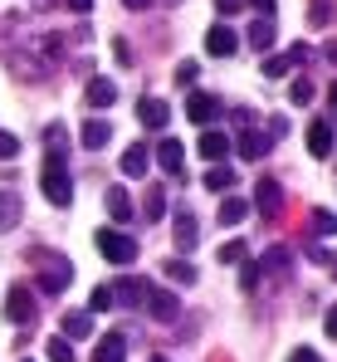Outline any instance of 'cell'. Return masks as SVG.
Wrapping results in <instances>:
<instances>
[{
	"label": "cell",
	"mask_w": 337,
	"mask_h": 362,
	"mask_svg": "<svg viewBox=\"0 0 337 362\" xmlns=\"http://www.w3.org/2000/svg\"><path fill=\"white\" fill-rule=\"evenodd\" d=\"M112 59H117V64H132V49H127V40H112Z\"/></svg>",
	"instance_id": "38"
},
{
	"label": "cell",
	"mask_w": 337,
	"mask_h": 362,
	"mask_svg": "<svg viewBox=\"0 0 337 362\" xmlns=\"http://www.w3.org/2000/svg\"><path fill=\"white\" fill-rule=\"evenodd\" d=\"M328 59H333V64H337V45H328Z\"/></svg>",
	"instance_id": "46"
},
{
	"label": "cell",
	"mask_w": 337,
	"mask_h": 362,
	"mask_svg": "<svg viewBox=\"0 0 337 362\" xmlns=\"http://www.w3.org/2000/svg\"><path fill=\"white\" fill-rule=\"evenodd\" d=\"M167 279H171V284H196V264H186V259H167Z\"/></svg>",
	"instance_id": "26"
},
{
	"label": "cell",
	"mask_w": 337,
	"mask_h": 362,
	"mask_svg": "<svg viewBox=\"0 0 337 362\" xmlns=\"http://www.w3.org/2000/svg\"><path fill=\"white\" fill-rule=\"evenodd\" d=\"M269 45H274V20H269V15H259V20L249 25V49H259V54H264Z\"/></svg>",
	"instance_id": "22"
},
{
	"label": "cell",
	"mask_w": 337,
	"mask_h": 362,
	"mask_svg": "<svg viewBox=\"0 0 337 362\" xmlns=\"http://www.w3.org/2000/svg\"><path fill=\"white\" fill-rule=\"evenodd\" d=\"M142 211H147L152 221H162V211H167V196H162V186H152V191H147V201H142Z\"/></svg>",
	"instance_id": "30"
},
{
	"label": "cell",
	"mask_w": 337,
	"mask_h": 362,
	"mask_svg": "<svg viewBox=\"0 0 337 362\" xmlns=\"http://www.w3.org/2000/svg\"><path fill=\"white\" fill-rule=\"evenodd\" d=\"M83 98H88V108H112V103H117V83H112V78H88Z\"/></svg>",
	"instance_id": "14"
},
{
	"label": "cell",
	"mask_w": 337,
	"mask_h": 362,
	"mask_svg": "<svg viewBox=\"0 0 337 362\" xmlns=\"http://www.w3.org/2000/svg\"><path fill=\"white\" fill-rule=\"evenodd\" d=\"M157 362H167V358H157Z\"/></svg>",
	"instance_id": "49"
},
{
	"label": "cell",
	"mask_w": 337,
	"mask_h": 362,
	"mask_svg": "<svg viewBox=\"0 0 337 362\" xmlns=\"http://www.w3.org/2000/svg\"><path fill=\"white\" fill-rule=\"evenodd\" d=\"M5 299H10V303H5V318H10V323H30V318H35V294H30V289L15 284Z\"/></svg>",
	"instance_id": "8"
},
{
	"label": "cell",
	"mask_w": 337,
	"mask_h": 362,
	"mask_svg": "<svg viewBox=\"0 0 337 362\" xmlns=\"http://www.w3.org/2000/svg\"><path fill=\"white\" fill-rule=\"evenodd\" d=\"M108 216L117 221V226H127V221H132V196H127L122 186H112V191H108Z\"/></svg>",
	"instance_id": "20"
},
{
	"label": "cell",
	"mask_w": 337,
	"mask_h": 362,
	"mask_svg": "<svg viewBox=\"0 0 337 362\" xmlns=\"http://www.w3.org/2000/svg\"><path fill=\"white\" fill-rule=\"evenodd\" d=\"M259 5V15H274V0H254Z\"/></svg>",
	"instance_id": "44"
},
{
	"label": "cell",
	"mask_w": 337,
	"mask_h": 362,
	"mask_svg": "<svg viewBox=\"0 0 337 362\" xmlns=\"http://www.w3.org/2000/svg\"><path fill=\"white\" fill-rule=\"evenodd\" d=\"M45 147H49L54 157H64V147H69V132H64V122H49V127H45Z\"/></svg>",
	"instance_id": "27"
},
{
	"label": "cell",
	"mask_w": 337,
	"mask_h": 362,
	"mask_svg": "<svg viewBox=\"0 0 337 362\" xmlns=\"http://www.w3.org/2000/svg\"><path fill=\"white\" fill-rule=\"evenodd\" d=\"M313 230H318V235H337V211L318 206V211H313Z\"/></svg>",
	"instance_id": "28"
},
{
	"label": "cell",
	"mask_w": 337,
	"mask_h": 362,
	"mask_svg": "<svg viewBox=\"0 0 337 362\" xmlns=\"http://www.w3.org/2000/svg\"><path fill=\"white\" fill-rule=\"evenodd\" d=\"M108 308H112V289H108V284H98V289L88 294V313H108Z\"/></svg>",
	"instance_id": "31"
},
{
	"label": "cell",
	"mask_w": 337,
	"mask_h": 362,
	"mask_svg": "<svg viewBox=\"0 0 337 362\" xmlns=\"http://www.w3.org/2000/svg\"><path fill=\"white\" fill-rule=\"evenodd\" d=\"M196 240H201V226H196V216H191V211H176V250H191Z\"/></svg>",
	"instance_id": "19"
},
{
	"label": "cell",
	"mask_w": 337,
	"mask_h": 362,
	"mask_svg": "<svg viewBox=\"0 0 337 362\" xmlns=\"http://www.w3.org/2000/svg\"><path fill=\"white\" fill-rule=\"evenodd\" d=\"M45 196H49V201H54V206H69V201H73V181H69V167H64V157H54V152H49V157H45Z\"/></svg>",
	"instance_id": "3"
},
{
	"label": "cell",
	"mask_w": 337,
	"mask_h": 362,
	"mask_svg": "<svg viewBox=\"0 0 337 362\" xmlns=\"http://www.w3.org/2000/svg\"><path fill=\"white\" fill-rule=\"evenodd\" d=\"M220 98H215V93H191V98H186V118L191 122H201V127H211V122L220 118Z\"/></svg>",
	"instance_id": "4"
},
{
	"label": "cell",
	"mask_w": 337,
	"mask_h": 362,
	"mask_svg": "<svg viewBox=\"0 0 337 362\" xmlns=\"http://www.w3.org/2000/svg\"><path fill=\"white\" fill-rule=\"evenodd\" d=\"M328 98H333V108H337V83H333V93H328Z\"/></svg>",
	"instance_id": "47"
},
{
	"label": "cell",
	"mask_w": 337,
	"mask_h": 362,
	"mask_svg": "<svg viewBox=\"0 0 337 362\" xmlns=\"http://www.w3.org/2000/svg\"><path fill=\"white\" fill-rule=\"evenodd\" d=\"M323 328H328V338H337V303L328 308V318H323Z\"/></svg>",
	"instance_id": "43"
},
{
	"label": "cell",
	"mask_w": 337,
	"mask_h": 362,
	"mask_svg": "<svg viewBox=\"0 0 337 362\" xmlns=\"http://www.w3.org/2000/svg\"><path fill=\"white\" fill-rule=\"evenodd\" d=\"M288 362H323V358H318L313 348H293V353H288Z\"/></svg>",
	"instance_id": "40"
},
{
	"label": "cell",
	"mask_w": 337,
	"mask_h": 362,
	"mask_svg": "<svg viewBox=\"0 0 337 362\" xmlns=\"http://www.w3.org/2000/svg\"><path fill=\"white\" fill-rule=\"evenodd\" d=\"M264 269H269V274H283V269H288V250H283V245H274V250L264 255Z\"/></svg>",
	"instance_id": "32"
},
{
	"label": "cell",
	"mask_w": 337,
	"mask_h": 362,
	"mask_svg": "<svg viewBox=\"0 0 337 362\" xmlns=\"http://www.w3.org/2000/svg\"><path fill=\"white\" fill-rule=\"evenodd\" d=\"M230 142L240 147V157H244V162H259V157H269V147H274L259 127H244V132H240V137H230Z\"/></svg>",
	"instance_id": "6"
},
{
	"label": "cell",
	"mask_w": 337,
	"mask_h": 362,
	"mask_svg": "<svg viewBox=\"0 0 337 362\" xmlns=\"http://www.w3.org/2000/svg\"><path fill=\"white\" fill-rule=\"evenodd\" d=\"M328 264H333V274H337V255H333V259H328Z\"/></svg>",
	"instance_id": "48"
},
{
	"label": "cell",
	"mask_w": 337,
	"mask_h": 362,
	"mask_svg": "<svg viewBox=\"0 0 337 362\" xmlns=\"http://www.w3.org/2000/svg\"><path fill=\"white\" fill-rule=\"evenodd\" d=\"M117 167H122V177H137V181H142V177H147V167H152V147H147V142H137V147H127Z\"/></svg>",
	"instance_id": "10"
},
{
	"label": "cell",
	"mask_w": 337,
	"mask_h": 362,
	"mask_svg": "<svg viewBox=\"0 0 337 362\" xmlns=\"http://www.w3.org/2000/svg\"><path fill=\"white\" fill-rule=\"evenodd\" d=\"M64 5H69L73 15H88V10H93V0H64Z\"/></svg>",
	"instance_id": "42"
},
{
	"label": "cell",
	"mask_w": 337,
	"mask_h": 362,
	"mask_svg": "<svg viewBox=\"0 0 337 362\" xmlns=\"http://www.w3.org/2000/svg\"><path fill=\"white\" fill-rule=\"evenodd\" d=\"M313 98V83L308 78H293V88H288V103H308Z\"/></svg>",
	"instance_id": "36"
},
{
	"label": "cell",
	"mask_w": 337,
	"mask_h": 362,
	"mask_svg": "<svg viewBox=\"0 0 337 362\" xmlns=\"http://www.w3.org/2000/svg\"><path fill=\"white\" fill-rule=\"evenodd\" d=\"M157 162H162V172H167V177L181 181V167H186V147H181V142H157Z\"/></svg>",
	"instance_id": "17"
},
{
	"label": "cell",
	"mask_w": 337,
	"mask_h": 362,
	"mask_svg": "<svg viewBox=\"0 0 337 362\" xmlns=\"http://www.w3.org/2000/svg\"><path fill=\"white\" fill-rule=\"evenodd\" d=\"M196 152H201L206 162H225V157H230V137H225L220 127H206L201 142H196Z\"/></svg>",
	"instance_id": "9"
},
{
	"label": "cell",
	"mask_w": 337,
	"mask_h": 362,
	"mask_svg": "<svg viewBox=\"0 0 337 362\" xmlns=\"http://www.w3.org/2000/svg\"><path fill=\"white\" fill-rule=\"evenodd\" d=\"M201 181H206V191H220V196H230V186H235L240 177H235L230 167H220V162H211V172H206Z\"/></svg>",
	"instance_id": "21"
},
{
	"label": "cell",
	"mask_w": 337,
	"mask_h": 362,
	"mask_svg": "<svg viewBox=\"0 0 337 362\" xmlns=\"http://www.w3.org/2000/svg\"><path fill=\"white\" fill-rule=\"evenodd\" d=\"M93 245H98V255L112 259V264H132V259H137V240H132L127 230H117V226H103V230L93 235Z\"/></svg>",
	"instance_id": "1"
},
{
	"label": "cell",
	"mask_w": 337,
	"mask_h": 362,
	"mask_svg": "<svg viewBox=\"0 0 337 362\" xmlns=\"http://www.w3.org/2000/svg\"><path fill=\"white\" fill-rule=\"evenodd\" d=\"M333 142H337V132H333V118H313L308 122V152L323 162V157H333Z\"/></svg>",
	"instance_id": "5"
},
{
	"label": "cell",
	"mask_w": 337,
	"mask_h": 362,
	"mask_svg": "<svg viewBox=\"0 0 337 362\" xmlns=\"http://www.w3.org/2000/svg\"><path fill=\"white\" fill-rule=\"evenodd\" d=\"M220 264H240L244 259V240H230V245H220V255H215Z\"/></svg>",
	"instance_id": "33"
},
{
	"label": "cell",
	"mask_w": 337,
	"mask_h": 362,
	"mask_svg": "<svg viewBox=\"0 0 337 362\" xmlns=\"http://www.w3.org/2000/svg\"><path fill=\"white\" fill-rule=\"evenodd\" d=\"M73 284V264L64 255H40V294H64Z\"/></svg>",
	"instance_id": "2"
},
{
	"label": "cell",
	"mask_w": 337,
	"mask_h": 362,
	"mask_svg": "<svg viewBox=\"0 0 337 362\" xmlns=\"http://www.w3.org/2000/svg\"><path fill=\"white\" fill-rule=\"evenodd\" d=\"M147 313H152L157 323H171V318L181 313V303H176V294H167V289H152V294H147Z\"/></svg>",
	"instance_id": "12"
},
{
	"label": "cell",
	"mask_w": 337,
	"mask_h": 362,
	"mask_svg": "<svg viewBox=\"0 0 337 362\" xmlns=\"http://www.w3.org/2000/svg\"><path fill=\"white\" fill-rule=\"evenodd\" d=\"M147 294H152L147 279H117L112 284V303H147Z\"/></svg>",
	"instance_id": "16"
},
{
	"label": "cell",
	"mask_w": 337,
	"mask_h": 362,
	"mask_svg": "<svg viewBox=\"0 0 337 362\" xmlns=\"http://www.w3.org/2000/svg\"><path fill=\"white\" fill-rule=\"evenodd\" d=\"M196 78H201V64H181V69H176V83H181V88H196Z\"/></svg>",
	"instance_id": "35"
},
{
	"label": "cell",
	"mask_w": 337,
	"mask_h": 362,
	"mask_svg": "<svg viewBox=\"0 0 337 362\" xmlns=\"http://www.w3.org/2000/svg\"><path fill=\"white\" fill-rule=\"evenodd\" d=\"M20 216H25V201H20L15 191H0V230H10Z\"/></svg>",
	"instance_id": "23"
},
{
	"label": "cell",
	"mask_w": 337,
	"mask_h": 362,
	"mask_svg": "<svg viewBox=\"0 0 337 362\" xmlns=\"http://www.w3.org/2000/svg\"><path fill=\"white\" fill-rule=\"evenodd\" d=\"M254 206H259V216L274 221V216L283 211V186L279 181H259V186H254Z\"/></svg>",
	"instance_id": "7"
},
{
	"label": "cell",
	"mask_w": 337,
	"mask_h": 362,
	"mask_svg": "<svg viewBox=\"0 0 337 362\" xmlns=\"http://www.w3.org/2000/svg\"><path fill=\"white\" fill-rule=\"evenodd\" d=\"M254 284H259V264H244L240 269V289H254Z\"/></svg>",
	"instance_id": "37"
},
{
	"label": "cell",
	"mask_w": 337,
	"mask_h": 362,
	"mask_svg": "<svg viewBox=\"0 0 337 362\" xmlns=\"http://www.w3.org/2000/svg\"><path fill=\"white\" fill-rule=\"evenodd\" d=\"M88 333H93L88 313H64V338H88Z\"/></svg>",
	"instance_id": "25"
},
{
	"label": "cell",
	"mask_w": 337,
	"mask_h": 362,
	"mask_svg": "<svg viewBox=\"0 0 337 362\" xmlns=\"http://www.w3.org/2000/svg\"><path fill=\"white\" fill-rule=\"evenodd\" d=\"M328 20V0H313V25H323Z\"/></svg>",
	"instance_id": "41"
},
{
	"label": "cell",
	"mask_w": 337,
	"mask_h": 362,
	"mask_svg": "<svg viewBox=\"0 0 337 362\" xmlns=\"http://www.w3.org/2000/svg\"><path fill=\"white\" fill-rule=\"evenodd\" d=\"M45 353H49V362H73V343L69 338H49Z\"/></svg>",
	"instance_id": "29"
},
{
	"label": "cell",
	"mask_w": 337,
	"mask_h": 362,
	"mask_svg": "<svg viewBox=\"0 0 337 362\" xmlns=\"http://www.w3.org/2000/svg\"><path fill=\"white\" fill-rule=\"evenodd\" d=\"M122 5H127V10H147L152 0H122Z\"/></svg>",
	"instance_id": "45"
},
{
	"label": "cell",
	"mask_w": 337,
	"mask_h": 362,
	"mask_svg": "<svg viewBox=\"0 0 337 362\" xmlns=\"http://www.w3.org/2000/svg\"><path fill=\"white\" fill-rule=\"evenodd\" d=\"M206 49H211V54H235V49H240V40H235V30H230V25H211V30H206Z\"/></svg>",
	"instance_id": "15"
},
{
	"label": "cell",
	"mask_w": 337,
	"mask_h": 362,
	"mask_svg": "<svg viewBox=\"0 0 337 362\" xmlns=\"http://www.w3.org/2000/svg\"><path fill=\"white\" fill-rule=\"evenodd\" d=\"M93 362H127V333H108V338H98Z\"/></svg>",
	"instance_id": "13"
},
{
	"label": "cell",
	"mask_w": 337,
	"mask_h": 362,
	"mask_svg": "<svg viewBox=\"0 0 337 362\" xmlns=\"http://www.w3.org/2000/svg\"><path fill=\"white\" fill-rule=\"evenodd\" d=\"M244 216H249V201H240V196H225V201H220V216H215V221H220V226H240Z\"/></svg>",
	"instance_id": "24"
},
{
	"label": "cell",
	"mask_w": 337,
	"mask_h": 362,
	"mask_svg": "<svg viewBox=\"0 0 337 362\" xmlns=\"http://www.w3.org/2000/svg\"><path fill=\"white\" fill-rule=\"evenodd\" d=\"M20 157V137L15 132H0V162H15Z\"/></svg>",
	"instance_id": "34"
},
{
	"label": "cell",
	"mask_w": 337,
	"mask_h": 362,
	"mask_svg": "<svg viewBox=\"0 0 337 362\" xmlns=\"http://www.w3.org/2000/svg\"><path fill=\"white\" fill-rule=\"evenodd\" d=\"M244 5H249V0H215V10H220V15H240Z\"/></svg>",
	"instance_id": "39"
},
{
	"label": "cell",
	"mask_w": 337,
	"mask_h": 362,
	"mask_svg": "<svg viewBox=\"0 0 337 362\" xmlns=\"http://www.w3.org/2000/svg\"><path fill=\"white\" fill-rule=\"evenodd\" d=\"M137 122L152 127V132H162V127L171 122V108L162 103V98H142V103H137Z\"/></svg>",
	"instance_id": "11"
},
{
	"label": "cell",
	"mask_w": 337,
	"mask_h": 362,
	"mask_svg": "<svg viewBox=\"0 0 337 362\" xmlns=\"http://www.w3.org/2000/svg\"><path fill=\"white\" fill-rule=\"evenodd\" d=\"M108 142H112V122H103V118L83 122V147H88V152H103Z\"/></svg>",
	"instance_id": "18"
}]
</instances>
